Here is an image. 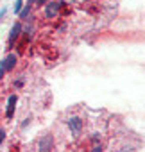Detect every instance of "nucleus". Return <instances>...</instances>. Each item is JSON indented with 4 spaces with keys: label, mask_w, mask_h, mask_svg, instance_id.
<instances>
[{
    "label": "nucleus",
    "mask_w": 145,
    "mask_h": 152,
    "mask_svg": "<svg viewBox=\"0 0 145 152\" xmlns=\"http://www.w3.org/2000/svg\"><path fill=\"white\" fill-rule=\"evenodd\" d=\"M16 102H18V97H16V95H11V97L7 99V109H6V118H7V120L13 118V115H15V111H16Z\"/></svg>",
    "instance_id": "nucleus-4"
},
{
    "label": "nucleus",
    "mask_w": 145,
    "mask_h": 152,
    "mask_svg": "<svg viewBox=\"0 0 145 152\" xmlns=\"http://www.w3.org/2000/svg\"><path fill=\"white\" fill-rule=\"evenodd\" d=\"M36 2H38V6H45V4H47V0H36Z\"/></svg>",
    "instance_id": "nucleus-12"
},
{
    "label": "nucleus",
    "mask_w": 145,
    "mask_h": 152,
    "mask_svg": "<svg viewBox=\"0 0 145 152\" xmlns=\"http://www.w3.org/2000/svg\"><path fill=\"white\" fill-rule=\"evenodd\" d=\"M4 138H6V131H4V129H0V145H2Z\"/></svg>",
    "instance_id": "nucleus-10"
},
{
    "label": "nucleus",
    "mask_w": 145,
    "mask_h": 152,
    "mask_svg": "<svg viewBox=\"0 0 145 152\" xmlns=\"http://www.w3.org/2000/svg\"><path fill=\"white\" fill-rule=\"evenodd\" d=\"M16 61H18V59H16V56H15V54H9V56H7L2 63H0V64L4 66V70H6V72H13V68L16 66Z\"/></svg>",
    "instance_id": "nucleus-5"
},
{
    "label": "nucleus",
    "mask_w": 145,
    "mask_h": 152,
    "mask_svg": "<svg viewBox=\"0 0 145 152\" xmlns=\"http://www.w3.org/2000/svg\"><path fill=\"white\" fill-rule=\"evenodd\" d=\"M22 7H23V0H16V4H15V13L18 15V13L22 11Z\"/></svg>",
    "instance_id": "nucleus-8"
},
{
    "label": "nucleus",
    "mask_w": 145,
    "mask_h": 152,
    "mask_svg": "<svg viewBox=\"0 0 145 152\" xmlns=\"http://www.w3.org/2000/svg\"><path fill=\"white\" fill-rule=\"evenodd\" d=\"M22 34V23L20 22H16L15 25H13V29H11V32H9V43H15L16 39H18V36Z\"/></svg>",
    "instance_id": "nucleus-6"
},
{
    "label": "nucleus",
    "mask_w": 145,
    "mask_h": 152,
    "mask_svg": "<svg viewBox=\"0 0 145 152\" xmlns=\"http://www.w3.org/2000/svg\"><path fill=\"white\" fill-rule=\"evenodd\" d=\"M90 152H104V150H102V147H100V145H95Z\"/></svg>",
    "instance_id": "nucleus-9"
},
{
    "label": "nucleus",
    "mask_w": 145,
    "mask_h": 152,
    "mask_svg": "<svg viewBox=\"0 0 145 152\" xmlns=\"http://www.w3.org/2000/svg\"><path fill=\"white\" fill-rule=\"evenodd\" d=\"M31 7H32V6H23V9H22V11H20V13H18V15H20V18H22V20H25V18H27V16H29V13H31Z\"/></svg>",
    "instance_id": "nucleus-7"
},
{
    "label": "nucleus",
    "mask_w": 145,
    "mask_h": 152,
    "mask_svg": "<svg viewBox=\"0 0 145 152\" xmlns=\"http://www.w3.org/2000/svg\"><path fill=\"white\" fill-rule=\"evenodd\" d=\"M61 9V2H48L45 4V16L47 18H54Z\"/></svg>",
    "instance_id": "nucleus-3"
},
{
    "label": "nucleus",
    "mask_w": 145,
    "mask_h": 152,
    "mask_svg": "<svg viewBox=\"0 0 145 152\" xmlns=\"http://www.w3.org/2000/svg\"><path fill=\"white\" fill-rule=\"evenodd\" d=\"M54 148V138L52 134H45L38 140V150L40 152H50Z\"/></svg>",
    "instance_id": "nucleus-1"
},
{
    "label": "nucleus",
    "mask_w": 145,
    "mask_h": 152,
    "mask_svg": "<svg viewBox=\"0 0 145 152\" xmlns=\"http://www.w3.org/2000/svg\"><path fill=\"white\" fill-rule=\"evenodd\" d=\"M68 127H70V131H72V134H74V136H79L81 131H83V120L77 118V116H72L68 120Z\"/></svg>",
    "instance_id": "nucleus-2"
},
{
    "label": "nucleus",
    "mask_w": 145,
    "mask_h": 152,
    "mask_svg": "<svg viewBox=\"0 0 145 152\" xmlns=\"http://www.w3.org/2000/svg\"><path fill=\"white\" fill-rule=\"evenodd\" d=\"M6 16V9H2V11H0V22H2V18Z\"/></svg>",
    "instance_id": "nucleus-11"
},
{
    "label": "nucleus",
    "mask_w": 145,
    "mask_h": 152,
    "mask_svg": "<svg viewBox=\"0 0 145 152\" xmlns=\"http://www.w3.org/2000/svg\"><path fill=\"white\" fill-rule=\"evenodd\" d=\"M34 2H36V0H27V6H32Z\"/></svg>",
    "instance_id": "nucleus-13"
}]
</instances>
